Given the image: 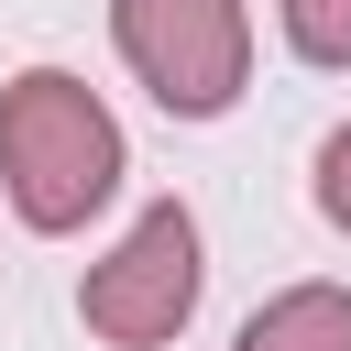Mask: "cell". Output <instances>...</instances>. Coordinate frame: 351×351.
I'll use <instances>...</instances> for the list:
<instances>
[{
    "label": "cell",
    "instance_id": "4",
    "mask_svg": "<svg viewBox=\"0 0 351 351\" xmlns=\"http://www.w3.org/2000/svg\"><path fill=\"white\" fill-rule=\"evenodd\" d=\"M230 351H351V285H285V296H263L230 329Z\"/></svg>",
    "mask_w": 351,
    "mask_h": 351
},
{
    "label": "cell",
    "instance_id": "6",
    "mask_svg": "<svg viewBox=\"0 0 351 351\" xmlns=\"http://www.w3.org/2000/svg\"><path fill=\"white\" fill-rule=\"evenodd\" d=\"M307 197H318V219H329V230H351V121L318 143V165H307Z\"/></svg>",
    "mask_w": 351,
    "mask_h": 351
},
{
    "label": "cell",
    "instance_id": "3",
    "mask_svg": "<svg viewBox=\"0 0 351 351\" xmlns=\"http://www.w3.org/2000/svg\"><path fill=\"white\" fill-rule=\"evenodd\" d=\"M197 285H208V263H197V219H186V197H154V208L88 263L77 318H88L99 340H121V351H154V340H176V329L197 318Z\"/></svg>",
    "mask_w": 351,
    "mask_h": 351
},
{
    "label": "cell",
    "instance_id": "5",
    "mask_svg": "<svg viewBox=\"0 0 351 351\" xmlns=\"http://www.w3.org/2000/svg\"><path fill=\"white\" fill-rule=\"evenodd\" d=\"M274 22H285V44L307 55V66H351V0H274Z\"/></svg>",
    "mask_w": 351,
    "mask_h": 351
},
{
    "label": "cell",
    "instance_id": "2",
    "mask_svg": "<svg viewBox=\"0 0 351 351\" xmlns=\"http://www.w3.org/2000/svg\"><path fill=\"white\" fill-rule=\"evenodd\" d=\"M110 44L165 121H219L252 88V0H110Z\"/></svg>",
    "mask_w": 351,
    "mask_h": 351
},
{
    "label": "cell",
    "instance_id": "1",
    "mask_svg": "<svg viewBox=\"0 0 351 351\" xmlns=\"http://www.w3.org/2000/svg\"><path fill=\"white\" fill-rule=\"evenodd\" d=\"M121 176H132V154H121V121H110V99L88 77L22 66L0 88V186H11L22 230H44V241L88 230L121 197Z\"/></svg>",
    "mask_w": 351,
    "mask_h": 351
}]
</instances>
